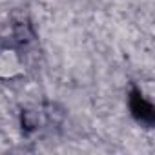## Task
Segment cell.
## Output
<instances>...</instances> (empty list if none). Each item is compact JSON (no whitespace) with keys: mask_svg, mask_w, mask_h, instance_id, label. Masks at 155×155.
<instances>
[{"mask_svg":"<svg viewBox=\"0 0 155 155\" xmlns=\"http://www.w3.org/2000/svg\"><path fill=\"white\" fill-rule=\"evenodd\" d=\"M128 106H130V111L133 115V119L148 128L153 126L155 122V108L151 104V101H148L144 97V93L139 90V88H131L130 95H128Z\"/></svg>","mask_w":155,"mask_h":155,"instance_id":"6da1fadb","label":"cell"}]
</instances>
